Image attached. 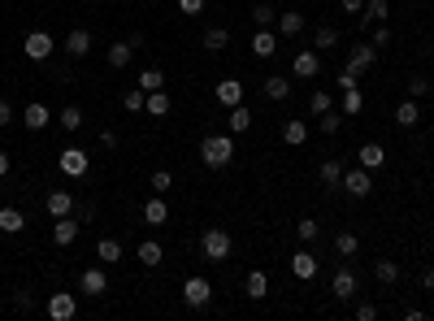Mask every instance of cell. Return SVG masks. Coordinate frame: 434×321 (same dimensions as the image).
Returning a JSON list of instances; mask_svg holds the SVG:
<instances>
[{
	"label": "cell",
	"mask_w": 434,
	"mask_h": 321,
	"mask_svg": "<svg viewBox=\"0 0 434 321\" xmlns=\"http://www.w3.org/2000/svg\"><path fill=\"white\" fill-rule=\"evenodd\" d=\"M235 160V139L230 135H204L200 139V165L204 169H226Z\"/></svg>",
	"instance_id": "obj_1"
},
{
	"label": "cell",
	"mask_w": 434,
	"mask_h": 321,
	"mask_svg": "<svg viewBox=\"0 0 434 321\" xmlns=\"http://www.w3.org/2000/svg\"><path fill=\"white\" fill-rule=\"evenodd\" d=\"M200 252H204V261H213V265L230 261V252H235V239H230V230H221V226L204 230V235H200Z\"/></svg>",
	"instance_id": "obj_2"
},
{
	"label": "cell",
	"mask_w": 434,
	"mask_h": 321,
	"mask_svg": "<svg viewBox=\"0 0 434 321\" xmlns=\"http://www.w3.org/2000/svg\"><path fill=\"white\" fill-rule=\"evenodd\" d=\"M22 53H26V61H48V57L57 53V44H53L48 30H30V35L22 39Z\"/></svg>",
	"instance_id": "obj_3"
},
{
	"label": "cell",
	"mask_w": 434,
	"mask_h": 321,
	"mask_svg": "<svg viewBox=\"0 0 434 321\" xmlns=\"http://www.w3.org/2000/svg\"><path fill=\"white\" fill-rule=\"evenodd\" d=\"M339 187L347 191L352 200H365L369 191H374V178H369V169H365V165H356V169H343V183H339Z\"/></svg>",
	"instance_id": "obj_4"
},
{
	"label": "cell",
	"mask_w": 434,
	"mask_h": 321,
	"mask_svg": "<svg viewBox=\"0 0 434 321\" xmlns=\"http://www.w3.org/2000/svg\"><path fill=\"white\" fill-rule=\"evenodd\" d=\"M57 165H61V174H70V178H83V174L91 169V156L83 148H61Z\"/></svg>",
	"instance_id": "obj_5"
},
{
	"label": "cell",
	"mask_w": 434,
	"mask_h": 321,
	"mask_svg": "<svg viewBox=\"0 0 434 321\" xmlns=\"http://www.w3.org/2000/svg\"><path fill=\"white\" fill-rule=\"evenodd\" d=\"M183 300H187V309H204V304L213 300V286H208V278L191 274V278L183 282Z\"/></svg>",
	"instance_id": "obj_6"
},
{
	"label": "cell",
	"mask_w": 434,
	"mask_h": 321,
	"mask_svg": "<svg viewBox=\"0 0 434 321\" xmlns=\"http://www.w3.org/2000/svg\"><path fill=\"white\" fill-rule=\"evenodd\" d=\"M44 309H48V317H53V321H70L78 313V300H74V291H53Z\"/></svg>",
	"instance_id": "obj_7"
},
{
	"label": "cell",
	"mask_w": 434,
	"mask_h": 321,
	"mask_svg": "<svg viewBox=\"0 0 434 321\" xmlns=\"http://www.w3.org/2000/svg\"><path fill=\"white\" fill-rule=\"evenodd\" d=\"M374 66H378V48H374V44H356V48L347 53V66H343V70H352V74H369Z\"/></svg>",
	"instance_id": "obj_8"
},
{
	"label": "cell",
	"mask_w": 434,
	"mask_h": 321,
	"mask_svg": "<svg viewBox=\"0 0 434 321\" xmlns=\"http://www.w3.org/2000/svg\"><path fill=\"white\" fill-rule=\"evenodd\" d=\"M78 291H83V295H105L109 291V274H105V269L100 265H91V269H83V274H78Z\"/></svg>",
	"instance_id": "obj_9"
},
{
	"label": "cell",
	"mask_w": 434,
	"mask_h": 321,
	"mask_svg": "<svg viewBox=\"0 0 434 321\" xmlns=\"http://www.w3.org/2000/svg\"><path fill=\"white\" fill-rule=\"evenodd\" d=\"M44 213H48V217H66V213H74V196H70L66 187H53V191L44 196Z\"/></svg>",
	"instance_id": "obj_10"
},
{
	"label": "cell",
	"mask_w": 434,
	"mask_h": 321,
	"mask_svg": "<svg viewBox=\"0 0 434 321\" xmlns=\"http://www.w3.org/2000/svg\"><path fill=\"white\" fill-rule=\"evenodd\" d=\"M330 295H334V300H356V274H352L347 265L334 269V278H330Z\"/></svg>",
	"instance_id": "obj_11"
},
{
	"label": "cell",
	"mask_w": 434,
	"mask_h": 321,
	"mask_svg": "<svg viewBox=\"0 0 434 321\" xmlns=\"http://www.w3.org/2000/svg\"><path fill=\"white\" fill-rule=\"evenodd\" d=\"M78 230H83V221H78L74 213L57 217V226H53V244H57V248H70L74 239H78Z\"/></svg>",
	"instance_id": "obj_12"
},
{
	"label": "cell",
	"mask_w": 434,
	"mask_h": 321,
	"mask_svg": "<svg viewBox=\"0 0 434 321\" xmlns=\"http://www.w3.org/2000/svg\"><path fill=\"white\" fill-rule=\"evenodd\" d=\"M143 221H148V226H165V221H170V204H165V196H156V191H152V196L143 200Z\"/></svg>",
	"instance_id": "obj_13"
},
{
	"label": "cell",
	"mask_w": 434,
	"mask_h": 321,
	"mask_svg": "<svg viewBox=\"0 0 434 321\" xmlns=\"http://www.w3.org/2000/svg\"><path fill=\"white\" fill-rule=\"evenodd\" d=\"M48 122H53V109H48V104H39V100H30L26 109H22V126H26V131H44V126Z\"/></svg>",
	"instance_id": "obj_14"
},
{
	"label": "cell",
	"mask_w": 434,
	"mask_h": 321,
	"mask_svg": "<svg viewBox=\"0 0 434 321\" xmlns=\"http://www.w3.org/2000/svg\"><path fill=\"white\" fill-rule=\"evenodd\" d=\"M252 53L261 57V61H269V57L278 53V35H274L269 26H256V35H252Z\"/></svg>",
	"instance_id": "obj_15"
},
{
	"label": "cell",
	"mask_w": 434,
	"mask_h": 321,
	"mask_svg": "<svg viewBox=\"0 0 434 321\" xmlns=\"http://www.w3.org/2000/svg\"><path fill=\"white\" fill-rule=\"evenodd\" d=\"M291 70H296V78H317L321 74V53H317V48H304Z\"/></svg>",
	"instance_id": "obj_16"
},
{
	"label": "cell",
	"mask_w": 434,
	"mask_h": 321,
	"mask_svg": "<svg viewBox=\"0 0 434 321\" xmlns=\"http://www.w3.org/2000/svg\"><path fill=\"white\" fill-rule=\"evenodd\" d=\"M66 53L74 57V61H83L87 53H91V30H83V26H74L70 35H66Z\"/></svg>",
	"instance_id": "obj_17"
},
{
	"label": "cell",
	"mask_w": 434,
	"mask_h": 321,
	"mask_svg": "<svg viewBox=\"0 0 434 321\" xmlns=\"http://www.w3.org/2000/svg\"><path fill=\"white\" fill-rule=\"evenodd\" d=\"M356 165H365V169L387 165V148H382V143H361L356 148Z\"/></svg>",
	"instance_id": "obj_18"
},
{
	"label": "cell",
	"mask_w": 434,
	"mask_h": 321,
	"mask_svg": "<svg viewBox=\"0 0 434 321\" xmlns=\"http://www.w3.org/2000/svg\"><path fill=\"white\" fill-rule=\"evenodd\" d=\"M217 104H226V109L244 104V83H239V78H221L217 83Z\"/></svg>",
	"instance_id": "obj_19"
},
{
	"label": "cell",
	"mask_w": 434,
	"mask_h": 321,
	"mask_svg": "<svg viewBox=\"0 0 434 321\" xmlns=\"http://www.w3.org/2000/svg\"><path fill=\"white\" fill-rule=\"evenodd\" d=\"M135 256H139V265H143V269H156L161 261H165V248H161L156 239H143V244L135 248Z\"/></svg>",
	"instance_id": "obj_20"
},
{
	"label": "cell",
	"mask_w": 434,
	"mask_h": 321,
	"mask_svg": "<svg viewBox=\"0 0 434 321\" xmlns=\"http://www.w3.org/2000/svg\"><path fill=\"white\" fill-rule=\"evenodd\" d=\"M291 274H296L300 282L317 278V256H313V252H296V256H291Z\"/></svg>",
	"instance_id": "obj_21"
},
{
	"label": "cell",
	"mask_w": 434,
	"mask_h": 321,
	"mask_svg": "<svg viewBox=\"0 0 434 321\" xmlns=\"http://www.w3.org/2000/svg\"><path fill=\"white\" fill-rule=\"evenodd\" d=\"M135 87H139L143 95H148V91H161V87H165V70H161V66H148V70H139Z\"/></svg>",
	"instance_id": "obj_22"
},
{
	"label": "cell",
	"mask_w": 434,
	"mask_h": 321,
	"mask_svg": "<svg viewBox=\"0 0 434 321\" xmlns=\"http://www.w3.org/2000/svg\"><path fill=\"white\" fill-rule=\"evenodd\" d=\"M282 139L291 143V148H300V143H309V122H300V118H287V122H282Z\"/></svg>",
	"instance_id": "obj_23"
},
{
	"label": "cell",
	"mask_w": 434,
	"mask_h": 321,
	"mask_svg": "<svg viewBox=\"0 0 434 321\" xmlns=\"http://www.w3.org/2000/svg\"><path fill=\"white\" fill-rule=\"evenodd\" d=\"M278 35L282 39H291V35H300V30H304V13H296V9H287V13H278Z\"/></svg>",
	"instance_id": "obj_24"
},
{
	"label": "cell",
	"mask_w": 434,
	"mask_h": 321,
	"mask_svg": "<svg viewBox=\"0 0 434 321\" xmlns=\"http://www.w3.org/2000/svg\"><path fill=\"white\" fill-rule=\"evenodd\" d=\"M0 230H5V235H22L26 230V217H22V208H0Z\"/></svg>",
	"instance_id": "obj_25"
},
{
	"label": "cell",
	"mask_w": 434,
	"mask_h": 321,
	"mask_svg": "<svg viewBox=\"0 0 434 321\" xmlns=\"http://www.w3.org/2000/svg\"><path fill=\"white\" fill-rule=\"evenodd\" d=\"M261 91L269 95V100H278V104H282V100H287V95H291V83H287V78H282V74H269V78H265V83H261Z\"/></svg>",
	"instance_id": "obj_26"
},
{
	"label": "cell",
	"mask_w": 434,
	"mask_h": 321,
	"mask_svg": "<svg viewBox=\"0 0 434 321\" xmlns=\"http://www.w3.org/2000/svg\"><path fill=\"white\" fill-rule=\"evenodd\" d=\"M244 291H248L252 300H265V295H269V274H265V269H252L248 282H244Z\"/></svg>",
	"instance_id": "obj_27"
},
{
	"label": "cell",
	"mask_w": 434,
	"mask_h": 321,
	"mask_svg": "<svg viewBox=\"0 0 434 321\" xmlns=\"http://www.w3.org/2000/svg\"><path fill=\"white\" fill-rule=\"evenodd\" d=\"M391 18V5H387V0H369V5H365V13H361V26H369V22H387Z\"/></svg>",
	"instance_id": "obj_28"
},
{
	"label": "cell",
	"mask_w": 434,
	"mask_h": 321,
	"mask_svg": "<svg viewBox=\"0 0 434 321\" xmlns=\"http://www.w3.org/2000/svg\"><path fill=\"white\" fill-rule=\"evenodd\" d=\"M143 113H148V118H165V113H170V95H165V87H161V91H148V100H143Z\"/></svg>",
	"instance_id": "obj_29"
},
{
	"label": "cell",
	"mask_w": 434,
	"mask_h": 321,
	"mask_svg": "<svg viewBox=\"0 0 434 321\" xmlns=\"http://www.w3.org/2000/svg\"><path fill=\"white\" fill-rule=\"evenodd\" d=\"M57 126H61L66 135H74L78 126H83V109H78V104H66V109L57 113Z\"/></svg>",
	"instance_id": "obj_30"
},
{
	"label": "cell",
	"mask_w": 434,
	"mask_h": 321,
	"mask_svg": "<svg viewBox=\"0 0 434 321\" xmlns=\"http://www.w3.org/2000/svg\"><path fill=\"white\" fill-rule=\"evenodd\" d=\"M226 126H230V135H244L248 126H252V109H248V104H235L230 118H226Z\"/></svg>",
	"instance_id": "obj_31"
},
{
	"label": "cell",
	"mask_w": 434,
	"mask_h": 321,
	"mask_svg": "<svg viewBox=\"0 0 434 321\" xmlns=\"http://www.w3.org/2000/svg\"><path fill=\"white\" fill-rule=\"evenodd\" d=\"M105 57H109V66H114V70H126V66H131V57H135V48H131V39H126V44H114Z\"/></svg>",
	"instance_id": "obj_32"
},
{
	"label": "cell",
	"mask_w": 434,
	"mask_h": 321,
	"mask_svg": "<svg viewBox=\"0 0 434 321\" xmlns=\"http://www.w3.org/2000/svg\"><path fill=\"white\" fill-rule=\"evenodd\" d=\"M374 278H378L382 286H395V282H399V265L382 256V261H374Z\"/></svg>",
	"instance_id": "obj_33"
},
{
	"label": "cell",
	"mask_w": 434,
	"mask_h": 321,
	"mask_svg": "<svg viewBox=\"0 0 434 321\" xmlns=\"http://www.w3.org/2000/svg\"><path fill=\"white\" fill-rule=\"evenodd\" d=\"M96 256H100V265H118L122 261V244L118 239H100V244H96Z\"/></svg>",
	"instance_id": "obj_34"
},
{
	"label": "cell",
	"mask_w": 434,
	"mask_h": 321,
	"mask_svg": "<svg viewBox=\"0 0 434 321\" xmlns=\"http://www.w3.org/2000/svg\"><path fill=\"white\" fill-rule=\"evenodd\" d=\"M226 44H230V30L226 26H208L204 30V48H208V53H221Z\"/></svg>",
	"instance_id": "obj_35"
},
{
	"label": "cell",
	"mask_w": 434,
	"mask_h": 321,
	"mask_svg": "<svg viewBox=\"0 0 434 321\" xmlns=\"http://www.w3.org/2000/svg\"><path fill=\"white\" fill-rule=\"evenodd\" d=\"M339 109H343V118H356L361 109H365V95H361V87H347V91H343V104H339Z\"/></svg>",
	"instance_id": "obj_36"
},
{
	"label": "cell",
	"mask_w": 434,
	"mask_h": 321,
	"mask_svg": "<svg viewBox=\"0 0 434 321\" xmlns=\"http://www.w3.org/2000/svg\"><path fill=\"white\" fill-rule=\"evenodd\" d=\"M356 248H361V239L352 235V230H339V235H334V252H339L343 261H347V256H356Z\"/></svg>",
	"instance_id": "obj_37"
},
{
	"label": "cell",
	"mask_w": 434,
	"mask_h": 321,
	"mask_svg": "<svg viewBox=\"0 0 434 321\" xmlns=\"http://www.w3.org/2000/svg\"><path fill=\"white\" fill-rule=\"evenodd\" d=\"M417 118H422V109H417V100L408 95V100H399V109H395V122L399 126H417Z\"/></svg>",
	"instance_id": "obj_38"
},
{
	"label": "cell",
	"mask_w": 434,
	"mask_h": 321,
	"mask_svg": "<svg viewBox=\"0 0 434 321\" xmlns=\"http://www.w3.org/2000/svg\"><path fill=\"white\" fill-rule=\"evenodd\" d=\"M309 109H313L317 118H321V113H330V109H334V95H330L326 87H317V91L309 95Z\"/></svg>",
	"instance_id": "obj_39"
},
{
	"label": "cell",
	"mask_w": 434,
	"mask_h": 321,
	"mask_svg": "<svg viewBox=\"0 0 434 321\" xmlns=\"http://www.w3.org/2000/svg\"><path fill=\"white\" fill-rule=\"evenodd\" d=\"M334 44H339V30H334V26H317V35H313L317 53H326V48H334Z\"/></svg>",
	"instance_id": "obj_40"
},
{
	"label": "cell",
	"mask_w": 434,
	"mask_h": 321,
	"mask_svg": "<svg viewBox=\"0 0 434 321\" xmlns=\"http://www.w3.org/2000/svg\"><path fill=\"white\" fill-rule=\"evenodd\" d=\"M321 183H326V187L343 183V165H339V160H321Z\"/></svg>",
	"instance_id": "obj_41"
},
{
	"label": "cell",
	"mask_w": 434,
	"mask_h": 321,
	"mask_svg": "<svg viewBox=\"0 0 434 321\" xmlns=\"http://www.w3.org/2000/svg\"><path fill=\"white\" fill-rule=\"evenodd\" d=\"M143 100H148V95H143L139 87H131L122 95V109H126V113H143Z\"/></svg>",
	"instance_id": "obj_42"
},
{
	"label": "cell",
	"mask_w": 434,
	"mask_h": 321,
	"mask_svg": "<svg viewBox=\"0 0 434 321\" xmlns=\"http://www.w3.org/2000/svg\"><path fill=\"white\" fill-rule=\"evenodd\" d=\"M148 187L156 191V196H165V191L174 187V174H170V169H156V174H152V178H148Z\"/></svg>",
	"instance_id": "obj_43"
},
{
	"label": "cell",
	"mask_w": 434,
	"mask_h": 321,
	"mask_svg": "<svg viewBox=\"0 0 434 321\" xmlns=\"http://www.w3.org/2000/svg\"><path fill=\"white\" fill-rule=\"evenodd\" d=\"M296 235L304 239V244H313V239L321 235V226H317V221H313V217H300V221H296Z\"/></svg>",
	"instance_id": "obj_44"
},
{
	"label": "cell",
	"mask_w": 434,
	"mask_h": 321,
	"mask_svg": "<svg viewBox=\"0 0 434 321\" xmlns=\"http://www.w3.org/2000/svg\"><path fill=\"white\" fill-rule=\"evenodd\" d=\"M343 126V109H330V113H321V135H334Z\"/></svg>",
	"instance_id": "obj_45"
},
{
	"label": "cell",
	"mask_w": 434,
	"mask_h": 321,
	"mask_svg": "<svg viewBox=\"0 0 434 321\" xmlns=\"http://www.w3.org/2000/svg\"><path fill=\"white\" fill-rule=\"evenodd\" d=\"M252 22H256V26H274V22H278L274 5H256V9H252Z\"/></svg>",
	"instance_id": "obj_46"
},
{
	"label": "cell",
	"mask_w": 434,
	"mask_h": 321,
	"mask_svg": "<svg viewBox=\"0 0 434 321\" xmlns=\"http://www.w3.org/2000/svg\"><path fill=\"white\" fill-rule=\"evenodd\" d=\"M369 44H374V48H387V44H391V26H387V22H378V26H374V35H369Z\"/></svg>",
	"instance_id": "obj_47"
},
{
	"label": "cell",
	"mask_w": 434,
	"mask_h": 321,
	"mask_svg": "<svg viewBox=\"0 0 434 321\" xmlns=\"http://www.w3.org/2000/svg\"><path fill=\"white\" fill-rule=\"evenodd\" d=\"M408 95H413V100H426V95H430V83H426V78H408Z\"/></svg>",
	"instance_id": "obj_48"
},
{
	"label": "cell",
	"mask_w": 434,
	"mask_h": 321,
	"mask_svg": "<svg viewBox=\"0 0 434 321\" xmlns=\"http://www.w3.org/2000/svg\"><path fill=\"white\" fill-rule=\"evenodd\" d=\"M374 317H378V304L361 300V304H356V321H374Z\"/></svg>",
	"instance_id": "obj_49"
},
{
	"label": "cell",
	"mask_w": 434,
	"mask_h": 321,
	"mask_svg": "<svg viewBox=\"0 0 434 321\" xmlns=\"http://www.w3.org/2000/svg\"><path fill=\"white\" fill-rule=\"evenodd\" d=\"M361 83V74H352V70H343L339 78H334V87H339V91H347V87H356Z\"/></svg>",
	"instance_id": "obj_50"
},
{
	"label": "cell",
	"mask_w": 434,
	"mask_h": 321,
	"mask_svg": "<svg viewBox=\"0 0 434 321\" xmlns=\"http://www.w3.org/2000/svg\"><path fill=\"white\" fill-rule=\"evenodd\" d=\"M339 5H343V13H356V18H361V13H365V5H369V0H339Z\"/></svg>",
	"instance_id": "obj_51"
},
{
	"label": "cell",
	"mask_w": 434,
	"mask_h": 321,
	"mask_svg": "<svg viewBox=\"0 0 434 321\" xmlns=\"http://www.w3.org/2000/svg\"><path fill=\"white\" fill-rule=\"evenodd\" d=\"M179 9H183V13H200L204 0H179Z\"/></svg>",
	"instance_id": "obj_52"
},
{
	"label": "cell",
	"mask_w": 434,
	"mask_h": 321,
	"mask_svg": "<svg viewBox=\"0 0 434 321\" xmlns=\"http://www.w3.org/2000/svg\"><path fill=\"white\" fill-rule=\"evenodd\" d=\"M13 122V109H9V100H0V126H9Z\"/></svg>",
	"instance_id": "obj_53"
},
{
	"label": "cell",
	"mask_w": 434,
	"mask_h": 321,
	"mask_svg": "<svg viewBox=\"0 0 434 321\" xmlns=\"http://www.w3.org/2000/svg\"><path fill=\"white\" fill-rule=\"evenodd\" d=\"M100 148H118V135L114 131H100Z\"/></svg>",
	"instance_id": "obj_54"
},
{
	"label": "cell",
	"mask_w": 434,
	"mask_h": 321,
	"mask_svg": "<svg viewBox=\"0 0 434 321\" xmlns=\"http://www.w3.org/2000/svg\"><path fill=\"white\" fill-rule=\"evenodd\" d=\"M9 165H13V160H9V152L0 148V178H5V174H9Z\"/></svg>",
	"instance_id": "obj_55"
},
{
	"label": "cell",
	"mask_w": 434,
	"mask_h": 321,
	"mask_svg": "<svg viewBox=\"0 0 434 321\" xmlns=\"http://www.w3.org/2000/svg\"><path fill=\"white\" fill-rule=\"evenodd\" d=\"M422 286H426V291H434V269H422Z\"/></svg>",
	"instance_id": "obj_56"
},
{
	"label": "cell",
	"mask_w": 434,
	"mask_h": 321,
	"mask_svg": "<svg viewBox=\"0 0 434 321\" xmlns=\"http://www.w3.org/2000/svg\"><path fill=\"white\" fill-rule=\"evenodd\" d=\"M430 135H434V126H430Z\"/></svg>",
	"instance_id": "obj_57"
},
{
	"label": "cell",
	"mask_w": 434,
	"mask_h": 321,
	"mask_svg": "<svg viewBox=\"0 0 434 321\" xmlns=\"http://www.w3.org/2000/svg\"><path fill=\"white\" fill-rule=\"evenodd\" d=\"M430 39H434V35H430Z\"/></svg>",
	"instance_id": "obj_58"
}]
</instances>
